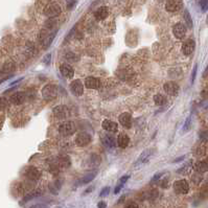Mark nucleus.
I'll return each mask as SVG.
<instances>
[{
    "instance_id": "nucleus-38",
    "label": "nucleus",
    "mask_w": 208,
    "mask_h": 208,
    "mask_svg": "<svg viewBox=\"0 0 208 208\" xmlns=\"http://www.w3.org/2000/svg\"><path fill=\"white\" fill-rule=\"evenodd\" d=\"M125 208H139V207H138V205L135 203V202L130 201V202H128V203L125 205Z\"/></svg>"
},
{
    "instance_id": "nucleus-3",
    "label": "nucleus",
    "mask_w": 208,
    "mask_h": 208,
    "mask_svg": "<svg viewBox=\"0 0 208 208\" xmlns=\"http://www.w3.org/2000/svg\"><path fill=\"white\" fill-rule=\"evenodd\" d=\"M61 12H62V8H61L60 4L55 3V2L47 4L46 7L44 8V14L48 18H54V17L59 16L61 14Z\"/></svg>"
},
{
    "instance_id": "nucleus-35",
    "label": "nucleus",
    "mask_w": 208,
    "mask_h": 208,
    "mask_svg": "<svg viewBox=\"0 0 208 208\" xmlns=\"http://www.w3.org/2000/svg\"><path fill=\"white\" fill-rule=\"evenodd\" d=\"M50 60H51V54H47L45 55V57L43 58L42 63H43L45 66H48L49 64H50Z\"/></svg>"
},
{
    "instance_id": "nucleus-27",
    "label": "nucleus",
    "mask_w": 208,
    "mask_h": 208,
    "mask_svg": "<svg viewBox=\"0 0 208 208\" xmlns=\"http://www.w3.org/2000/svg\"><path fill=\"white\" fill-rule=\"evenodd\" d=\"M61 186H62V180H55L54 183H51L49 185V189L54 195H58L59 190L61 189Z\"/></svg>"
},
{
    "instance_id": "nucleus-28",
    "label": "nucleus",
    "mask_w": 208,
    "mask_h": 208,
    "mask_svg": "<svg viewBox=\"0 0 208 208\" xmlns=\"http://www.w3.org/2000/svg\"><path fill=\"white\" fill-rule=\"evenodd\" d=\"M96 175H97V171L90 172L89 174H87L86 176H84L83 179L81 180V183H82V184H87V183L91 182V181L96 177Z\"/></svg>"
},
{
    "instance_id": "nucleus-39",
    "label": "nucleus",
    "mask_w": 208,
    "mask_h": 208,
    "mask_svg": "<svg viewBox=\"0 0 208 208\" xmlns=\"http://www.w3.org/2000/svg\"><path fill=\"white\" fill-rule=\"evenodd\" d=\"M129 178H130V176H129V175L122 176V177L121 178V179H119V182H118V184H121V185H122V186H124V184H125V182H127Z\"/></svg>"
},
{
    "instance_id": "nucleus-8",
    "label": "nucleus",
    "mask_w": 208,
    "mask_h": 208,
    "mask_svg": "<svg viewBox=\"0 0 208 208\" xmlns=\"http://www.w3.org/2000/svg\"><path fill=\"white\" fill-rule=\"evenodd\" d=\"M164 91L168 93V95H172V96H175V95H178V93L180 91V87L179 85H178L176 82H173V81H169V82H166L164 84Z\"/></svg>"
},
{
    "instance_id": "nucleus-15",
    "label": "nucleus",
    "mask_w": 208,
    "mask_h": 208,
    "mask_svg": "<svg viewBox=\"0 0 208 208\" xmlns=\"http://www.w3.org/2000/svg\"><path fill=\"white\" fill-rule=\"evenodd\" d=\"M25 176L28 178L29 180H39L40 177H41V173L40 171L37 168H34V166H29V168H27V169H26L25 172Z\"/></svg>"
},
{
    "instance_id": "nucleus-12",
    "label": "nucleus",
    "mask_w": 208,
    "mask_h": 208,
    "mask_svg": "<svg viewBox=\"0 0 208 208\" xmlns=\"http://www.w3.org/2000/svg\"><path fill=\"white\" fill-rule=\"evenodd\" d=\"M85 87L88 88V89H99L102 86V83L98 78H96L94 77H88L85 80Z\"/></svg>"
},
{
    "instance_id": "nucleus-31",
    "label": "nucleus",
    "mask_w": 208,
    "mask_h": 208,
    "mask_svg": "<svg viewBox=\"0 0 208 208\" xmlns=\"http://www.w3.org/2000/svg\"><path fill=\"white\" fill-rule=\"evenodd\" d=\"M190 128H191V116H188L183 125L182 132H184V133H185V132H188L190 130Z\"/></svg>"
},
{
    "instance_id": "nucleus-34",
    "label": "nucleus",
    "mask_w": 208,
    "mask_h": 208,
    "mask_svg": "<svg viewBox=\"0 0 208 208\" xmlns=\"http://www.w3.org/2000/svg\"><path fill=\"white\" fill-rule=\"evenodd\" d=\"M199 4L202 8V12L208 11V0H199Z\"/></svg>"
},
{
    "instance_id": "nucleus-22",
    "label": "nucleus",
    "mask_w": 208,
    "mask_h": 208,
    "mask_svg": "<svg viewBox=\"0 0 208 208\" xmlns=\"http://www.w3.org/2000/svg\"><path fill=\"white\" fill-rule=\"evenodd\" d=\"M57 164L59 166H61V168H69L70 164H71V161H70V158L68 156H61L58 158Z\"/></svg>"
},
{
    "instance_id": "nucleus-30",
    "label": "nucleus",
    "mask_w": 208,
    "mask_h": 208,
    "mask_svg": "<svg viewBox=\"0 0 208 208\" xmlns=\"http://www.w3.org/2000/svg\"><path fill=\"white\" fill-rule=\"evenodd\" d=\"M55 34H57V31H54V33H52V34L48 35V36L46 37V39L44 40V42H43V44H44V48H47L48 46H50V44H51V42H52V40H54V37H55Z\"/></svg>"
},
{
    "instance_id": "nucleus-1",
    "label": "nucleus",
    "mask_w": 208,
    "mask_h": 208,
    "mask_svg": "<svg viewBox=\"0 0 208 208\" xmlns=\"http://www.w3.org/2000/svg\"><path fill=\"white\" fill-rule=\"evenodd\" d=\"M58 93H59V88L57 85L54 84L45 85L42 89V96L46 102H50L52 99H54L58 96Z\"/></svg>"
},
{
    "instance_id": "nucleus-48",
    "label": "nucleus",
    "mask_w": 208,
    "mask_h": 208,
    "mask_svg": "<svg viewBox=\"0 0 208 208\" xmlns=\"http://www.w3.org/2000/svg\"><path fill=\"white\" fill-rule=\"evenodd\" d=\"M206 22H207V25H208V16H207V18H206Z\"/></svg>"
},
{
    "instance_id": "nucleus-45",
    "label": "nucleus",
    "mask_w": 208,
    "mask_h": 208,
    "mask_svg": "<svg viewBox=\"0 0 208 208\" xmlns=\"http://www.w3.org/2000/svg\"><path fill=\"white\" fill-rule=\"evenodd\" d=\"M22 80H23V78H18V80H16V81H15V82H13V83H12V84L10 85V86H14V85L18 84L19 82H20V81H22Z\"/></svg>"
},
{
    "instance_id": "nucleus-10",
    "label": "nucleus",
    "mask_w": 208,
    "mask_h": 208,
    "mask_svg": "<svg viewBox=\"0 0 208 208\" xmlns=\"http://www.w3.org/2000/svg\"><path fill=\"white\" fill-rule=\"evenodd\" d=\"M70 90H71V92L75 96L83 95V93H84V86H83V83H82V81H80V80H74V81H73L72 83L70 84Z\"/></svg>"
},
{
    "instance_id": "nucleus-16",
    "label": "nucleus",
    "mask_w": 208,
    "mask_h": 208,
    "mask_svg": "<svg viewBox=\"0 0 208 208\" xmlns=\"http://www.w3.org/2000/svg\"><path fill=\"white\" fill-rule=\"evenodd\" d=\"M102 127L105 131L111 132V133H115V132L118 131V125H117V122L108 121V119H105V121H102Z\"/></svg>"
},
{
    "instance_id": "nucleus-49",
    "label": "nucleus",
    "mask_w": 208,
    "mask_h": 208,
    "mask_svg": "<svg viewBox=\"0 0 208 208\" xmlns=\"http://www.w3.org/2000/svg\"><path fill=\"white\" fill-rule=\"evenodd\" d=\"M207 162H208V159H207Z\"/></svg>"
},
{
    "instance_id": "nucleus-24",
    "label": "nucleus",
    "mask_w": 208,
    "mask_h": 208,
    "mask_svg": "<svg viewBox=\"0 0 208 208\" xmlns=\"http://www.w3.org/2000/svg\"><path fill=\"white\" fill-rule=\"evenodd\" d=\"M191 168H192V163H191V161H190V162H187L183 166H181V168L177 171V173L179 175L184 176V175L189 174L190 171H191Z\"/></svg>"
},
{
    "instance_id": "nucleus-2",
    "label": "nucleus",
    "mask_w": 208,
    "mask_h": 208,
    "mask_svg": "<svg viewBox=\"0 0 208 208\" xmlns=\"http://www.w3.org/2000/svg\"><path fill=\"white\" fill-rule=\"evenodd\" d=\"M75 130H77V127H75L74 122L72 121H64L63 124H61L60 127H59V132H60L61 135L64 137L74 134Z\"/></svg>"
},
{
    "instance_id": "nucleus-46",
    "label": "nucleus",
    "mask_w": 208,
    "mask_h": 208,
    "mask_svg": "<svg viewBox=\"0 0 208 208\" xmlns=\"http://www.w3.org/2000/svg\"><path fill=\"white\" fill-rule=\"evenodd\" d=\"M124 201H125V196H122V197H121V199H119V200H118V202H117V203H118V204H121V203H122V202H124Z\"/></svg>"
},
{
    "instance_id": "nucleus-20",
    "label": "nucleus",
    "mask_w": 208,
    "mask_h": 208,
    "mask_svg": "<svg viewBox=\"0 0 208 208\" xmlns=\"http://www.w3.org/2000/svg\"><path fill=\"white\" fill-rule=\"evenodd\" d=\"M108 15H109V10H108V7H101L96 10V12L94 13V17H95L96 20L102 21V20H105L107 18Z\"/></svg>"
},
{
    "instance_id": "nucleus-47",
    "label": "nucleus",
    "mask_w": 208,
    "mask_h": 208,
    "mask_svg": "<svg viewBox=\"0 0 208 208\" xmlns=\"http://www.w3.org/2000/svg\"><path fill=\"white\" fill-rule=\"evenodd\" d=\"M207 73H208V66L206 67V70H205V72L203 73V77H204V78H205V77H206V75H207Z\"/></svg>"
},
{
    "instance_id": "nucleus-42",
    "label": "nucleus",
    "mask_w": 208,
    "mask_h": 208,
    "mask_svg": "<svg viewBox=\"0 0 208 208\" xmlns=\"http://www.w3.org/2000/svg\"><path fill=\"white\" fill-rule=\"evenodd\" d=\"M97 208H107V204H106V202L101 201V202H99V203L97 204Z\"/></svg>"
},
{
    "instance_id": "nucleus-13",
    "label": "nucleus",
    "mask_w": 208,
    "mask_h": 208,
    "mask_svg": "<svg viewBox=\"0 0 208 208\" xmlns=\"http://www.w3.org/2000/svg\"><path fill=\"white\" fill-rule=\"evenodd\" d=\"M195 48H196V42L192 39H188L183 43L182 52L185 55H190L195 51Z\"/></svg>"
},
{
    "instance_id": "nucleus-41",
    "label": "nucleus",
    "mask_w": 208,
    "mask_h": 208,
    "mask_svg": "<svg viewBox=\"0 0 208 208\" xmlns=\"http://www.w3.org/2000/svg\"><path fill=\"white\" fill-rule=\"evenodd\" d=\"M66 3H67V7L70 10V8L75 4V0H66Z\"/></svg>"
},
{
    "instance_id": "nucleus-25",
    "label": "nucleus",
    "mask_w": 208,
    "mask_h": 208,
    "mask_svg": "<svg viewBox=\"0 0 208 208\" xmlns=\"http://www.w3.org/2000/svg\"><path fill=\"white\" fill-rule=\"evenodd\" d=\"M41 195H42V191H41V190H39V189L34 190V191H31V192H29V194L25 195V197L23 198V201H22V202L31 201L33 199H36V198H38V197H40Z\"/></svg>"
},
{
    "instance_id": "nucleus-9",
    "label": "nucleus",
    "mask_w": 208,
    "mask_h": 208,
    "mask_svg": "<svg viewBox=\"0 0 208 208\" xmlns=\"http://www.w3.org/2000/svg\"><path fill=\"white\" fill-rule=\"evenodd\" d=\"M183 7V1L182 0H168L165 4V8L168 12L174 13V12L180 11Z\"/></svg>"
},
{
    "instance_id": "nucleus-43",
    "label": "nucleus",
    "mask_w": 208,
    "mask_h": 208,
    "mask_svg": "<svg viewBox=\"0 0 208 208\" xmlns=\"http://www.w3.org/2000/svg\"><path fill=\"white\" fill-rule=\"evenodd\" d=\"M122 188V185H121V184H118L116 187H115V189H114V194L115 195H117V194H119V191H121V189Z\"/></svg>"
},
{
    "instance_id": "nucleus-14",
    "label": "nucleus",
    "mask_w": 208,
    "mask_h": 208,
    "mask_svg": "<svg viewBox=\"0 0 208 208\" xmlns=\"http://www.w3.org/2000/svg\"><path fill=\"white\" fill-rule=\"evenodd\" d=\"M60 72L63 77H65L67 78H73V75H74V70H73V68L69 64H66V63H63L60 65Z\"/></svg>"
},
{
    "instance_id": "nucleus-11",
    "label": "nucleus",
    "mask_w": 208,
    "mask_h": 208,
    "mask_svg": "<svg viewBox=\"0 0 208 208\" xmlns=\"http://www.w3.org/2000/svg\"><path fill=\"white\" fill-rule=\"evenodd\" d=\"M186 31H187L186 26L182 24V23H177L173 27V34H174V36L177 39H183L186 35Z\"/></svg>"
},
{
    "instance_id": "nucleus-33",
    "label": "nucleus",
    "mask_w": 208,
    "mask_h": 208,
    "mask_svg": "<svg viewBox=\"0 0 208 208\" xmlns=\"http://www.w3.org/2000/svg\"><path fill=\"white\" fill-rule=\"evenodd\" d=\"M164 175V172H159V173H156L153 177H152V179H151V183H155V182H157L158 180H160V178L162 177V176Z\"/></svg>"
},
{
    "instance_id": "nucleus-17",
    "label": "nucleus",
    "mask_w": 208,
    "mask_h": 208,
    "mask_svg": "<svg viewBox=\"0 0 208 208\" xmlns=\"http://www.w3.org/2000/svg\"><path fill=\"white\" fill-rule=\"evenodd\" d=\"M102 142L108 149H113L116 146V141L114 139V137L108 135V134H102Z\"/></svg>"
},
{
    "instance_id": "nucleus-32",
    "label": "nucleus",
    "mask_w": 208,
    "mask_h": 208,
    "mask_svg": "<svg viewBox=\"0 0 208 208\" xmlns=\"http://www.w3.org/2000/svg\"><path fill=\"white\" fill-rule=\"evenodd\" d=\"M65 57H66L67 60L70 61V62H77V61L78 60V57L77 54H73V52H68V54H67Z\"/></svg>"
},
{
    "instance_id": "nucleus-44",
    "label": "nucleus",
    "mask_w": 208,
    "mask_h": 208,
    "mask_svg": "<svg viewBox=\"0 0 208 208\" xmlns=\"http://www.w3.org/2000/svg\"><path fill=\"white\" fill-rule=\"evenodd\" d=\"M184 159H185V156H180V157H178V158H176V159L173 161V162H175V163H177V162H181V161H183Z\"/></svg>"
},
{
    "instance_id": "nucleus-37",
    "label": "nucleus",
    "mask_w": 208,
    "mask_h": 208,
    "mask_svg": "<svg viewBox=\"0 0 208 208\" xmlns=\"http://www.w3.org/2000/svg\"><path fill=\"white\" fill-rule=\"evenodd\" d=\"M202 180V177L200 175V173H197V174H195L194 176H192V181H195V183H200Z\"/></svg>"
},
{
    "instance_id": "nucleus-29",
    "label": "nucleus",
    "mask_w": 208,
    "mask_h": 208,
    "mask_svg": "<svg viewBox=\"0 0 208 208\" xmlns=\"http://www.w3.org/2000/svg\"><path fill=\"white\" fill-rule=\"evenodd\" d=\"M184 20H185V22H186L187 27H188V28L194 27V22H192L191 16H190L189 12L187 10H184Z\"/></svg>"
},
{
    "instance_id": "nucleus-4",
    "label": "nucleus",
    "mask_w": 208,
    "mask_h": 208,
    "mask_svg": "<svg viewBox=\"0 0 208 208\" xmlns=\"http://www.w3.org/2000/svg\"><path fill=\"white\" fill-rule=\"evenodd\" d=\"M154 152H155V149H146L142 152L141 154L139 155V157L137 158L136 162H135V166H140L142 164H145L146 162H149L150 159L152 158V156L154 155Z\"/></svg>"
},
{
    "instance_id": "nucleus-19",
    "label": "nucleus",
    "mask_w": 208,
    "mask_h": 208,
    "mask_svg": "<svg viewBox=\"0 0 208 208\" xmlns=\"http://www.w3.org/2000/svg\"><path fill=\"white\" fill-rule=\"evenodd\" d=\"M10 102L13 105H21L25 102V93L24 92H15L10 97Z\"/></svg>"
},
{
    "instance_id": "nucleus-21",
    "label": "nucleus",
    "mask_w": 208,
    "mask_h": 208,
    "mask_svg": "<svg viewBox=\"0 0 208 208\" xmlns=\"http://www.w3.org/2000/svg\"><path fill=\"white\" fill-rule=\"evenodd\" d=\"M129 142H130V138L127 134L125 133H121L117 137V144H118L119 148L125 149L129 145Z\"/></svg>"
},
{
    "instance_id": "nucleus-50",
    "label": "nucleus",
    "mask_w": 208,
    "mask_h": 208,
    "mask_svg": "<svg viewBox=\"0 0 208 208\" xmlns=\"http://www.w3.org/2000/svg\"><path fill=\"white\" fill-rule=\"evenodd\" d=\"M207 94H208V92H207Z\"/></svg>"
},
{
    "instance_id": "nucleus-18",
    "label": "nucleus",
    "mask_w": 208,
    "mask_h": 208,
    "mask_svg": "<svg viewBox=\"0 0 208 208\" xmlns=\"http://www.w3.org/2000/svg\"><path fill=\"white\" fill-rule=\"evenodd\" d=\"M119 122L124 128L130 129L132 127V116L130 113H122L119 115Z\"/></svg>"
},
{
    "instance_id": "nucleus-5",
    "label": "nucleus",
    "mask_w": 208,
    "mask_h": 208,
    "mask_svg": "<svg viewBox=\"0 0 208 208\" xmlns=\"http://www.w3.org/2000/svg\"><path fill=\"white\" fill-rule=\"evenodd\" d=\"M92 137L87 132H81L75 137V144L78 146H87L91 142Z\"/></svg>"
},
{
    "instance_id": "nucleus-23",
    "label": "nucleus",
    "mask_w": 208,
    "mask_h": 208,
    "mask_svg": "<svg viewBox=\"0 0 208 208\" xmlns=\"http://www.w3.org/2000/svg\"><path fill=\"white\" fill-rule=\"evenodd\" d=\"M195 169L197 171V173H200V174L208 172V162L207 161H199L195 166Z\"/></svg>"
},
{
    "instance_id": "nucleus-36",
    "label": "nucleus",
    "mask_w": 208,
    "mask_h": 208,
    "mask_svg": "<svg viewBox=\"0 0 208 208\" xmlns=\"http://www.w3.org/2000/svg\"><path fill=\"white\" fill-rule=\"evenodd\" d=\"M109 192H110V187L106 186V187H104V188L102 189V191H101V194H99V196H101V197H107V196L109 195Z\"/></svg>"
},
{
    "instance_id": "nucleus-6",
    "label": "nucleus",
    "mask_w": 208,
    "mask_h": 208,
    "mask_svg": "<svg viewBox=\"0 0 208 208\" xmlns=\"http://www.w3.org/2000/svg\"><path fill=\"white\" fill-rule=\"evenodd\" d=\"M174 190L178 195H186L189 191V185L186 180H178L174 183Z\"/></svg>"
},
{
    "instance_id": "nucleus-7",
    "label": "nucleus",
    "mask_w": 208,
    "mask_h": 208,
    "mask_svg": "<svg viewBox=\"0 0 208 208\" xmlns=\"http://www.w3.org/2000/svg\"><path fill=\"white\" fill-rule=\"evenodd\" d=\"M54 115L57 117L58 119H66L69 116V109L68 107L64 106V105H60L54 108L52 110Z\"/></svg>"
},
{
    "instance_id": "nucleus-26",
    "label": "nucleus",
    "mask_w": 208,
    "mask_h": 208,
    "mask_svg": "<svg viewBox=\"0 0 208 208\" xmlns=\"http://www.w3.org/2000/svg\"><path fill=\"white\" fill-rule=\"evenodd\" d=\"M154 102L157 106H164L166 102H168V99H166V97L163 94L158 93V94L154 95Z\"/></svg>"
},
{
    "instance_id": "nucleus-40",
    "label": "nucleus",
    "mask_w": 208,
    "mask_h": 208,
    "mask_svg": "<svg viewBox=\"0 0 208 208\" xmlns=\"http://www.w3.org/2000/svg\"><path fill=\"white\" fill-rule=\"evenodd\" d=\"M197 69H198V65L196 64L194 66V69H192V74H191V83H194L196 80V75H197Z\"/></svg>"
}]
</instances>
